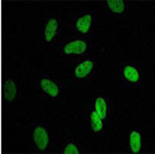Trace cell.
I'll return each mask as SVG.
<instances>
[{
	"label": "cell",
	"mask_w": 155,
	"mask_h": 154,
	"mask_svg": "<svg viewBox=\"0 0 155 154\" xmlns=\"http://www.w3.org/2000/svg\"><path fill=\"white\" fill-rule=\"evenodd\" d=\"M88 44L83 38H73L63 45L61 55L66 59H78L87 54Z\"/></svg>",
	"instance_id": "obj_1"
},
{
	"label": "cell",
	"mask_w": 155,
	"mask_h": 154,
	"mask_svg": "<svg viewBox=\"0 0 155 154\" xmlns=\"http://www.w3.org/2000/svg\"><path fill=\"white\" fill-rule=\"evenodd\" d=\"M32 142H34L35 147L40 152H46L50 148L51 136H50L48 129L45 126H42V124L35 126L34 131H32Z\"/></svg>",
	"instance_id": "obj_3"
},
{
	"label": "cell",
	"mask_w": 155,
	"mask_h": 154,
	"mask_svg": "<svg viewBox=\"0 0 155 154\" xmlns=\"http://www.w3.org/2000/svg\"><path fill=\"white\" fill-rule=\"evenodd\" d=\"M60 31V20L56 16H51L46 25H45V30H44V40L46 44H52Z\"/></svg>",
	"instance_id": "obj_7"
},
{
	"label": "cell",
	"mask_w": 155,
	"mask_h": 154,
	"mask_svg": "<svg viewBox=\"0 0 155 154\" xmlns=\"http://www.w3.org/2000/svg\"><path fill=\"white\" fill-rule=\"evenodd\" d=\"M18 96V86L16 82L11 79H8L3 83V97L6 103H11L16 99Z\"/></svg>",
	"instance_id": "obj_9"
},
{
	"label": "cell",
	"mask_w": 155,
	"mask_h": 154,
	"mask_svg": "<svg viewBox=\"0 0 155 154\" xmlns=\"http://www.w3.org/2000/svg\"><path fill=\"white\" fill-rule=\"evenodd\" d=\"M89 126H91V129L94 134H101L103 132V128H104V121L94 111H92L89 113Z\"/></svg>",
	"instance_id": "obj_12"
},
{
	"label": "cell",
	"mask_w": 155,
	"mask_h": 154,
	"mask_svg": "<svg viewBox=\"0 0 155 154\" xmlns=\"http://www.w3.org/2000/svg\"><path fill=\"white\" fill-rule=\"evenodd\" d=\"M93 25V15L92 12H84V14L77 16L73 21V29L80 35H88L92 30Z\"/></svg>",
	"instance_id": "obj_5"
},
{
	"label": "cell",
	"mask_w": 155,
	"mask_h": 154,
	"mask_svg": "<svg viewBox=\"0 0 155 154\" xmlns=\"http://www.w3.org/2000/svg\"><path fill=\"white\" fill-rule=\"evenodd\" d=\"M96 67L93 60H83L73 70V77L77 81H86L92 76Z\"/></svg>",
	"instance_id": "obj_6"
},
{
	"label": "cell",
	"mask_w": 155,
	"mask_h": 154,
	"mask_svg": "<svg viewBox=\"0 0 155 154\" xmlns=\"http://www.w3.org/2000/svg\"><path fill=\"white\" fill-rule=\"evenodd\" d=\"M37 86H38V89L42 92V95L46 96L47 98L57 99L62 95V88L60 83L56 80L51 79V77H47V76L41 77L37 82Z\"/></svg>",
	"instance_id": "obj_2"
},
{
	"label": "cell",
	"mask_w": 155,
	"mask_h": 154,
	"mask_svg": "<svg viewBox=\"0 0 155 154\" xmlns=\"http://www.w3.org/2000/svg\"><path fill=\"white\" fill-rule=\"evenodd\" d=\"M122 79L129 86L132 87L138 86L141 80V73L139 67L134 65V63H125L122 69Z\"/></svg>",
	"instance_id": "obj_4"
},
{
	"label": "cell",
	"mask_w": 155,
	"mask_h": 154,
	"mask_svg": "<svg viewBox=\"0 0 155 154\" xmlns=\"http://www.w3.org/2000/svg\"><path fill=\"white\" fill-rule=\"evenodd\" d=\"M94 112L99 116V117L106 121L109 116V103L106 96H98L94 101Z\"/></svg>",
	"instance_id": "obj_10"
},
{
	"label": "cell",
	"mask_w": 155,
	"mask_h": 154,
	"mask_svg": "<svg viewBox=\"0 0 155 154\" xmlns=\"http://www.w3.org/2000/svg\"><path fill=\"white\" fill-rule=\"evenodd\" d=\"M106 5L114 15H122L127 11V3L124 0H108L106 2Z\"/></svg>",
	"instance_id": "obj_11"
},
{
	"label": "cell",
	"mask_w": 155,
	"mask_h": 154,
	"mask_svg": "<svg viewBox=\"0 0 155 154\" xmlns=\"http://www.w3.org/2000/svg\"><path fill=\"white\" fill-rule=\"evenodd\" d=\"M82 150L80 148V146L77 144L76 142H68L64 144V147L62 148V153L63 154H80Z\"/></svg>",
	"instance_id": "obj_13"
},
{
	"label": "cell",
	"mask_w": 155,
	"mask_h": 154,
	"mask_svg": "<svg viewBox=\"0 0 155 154\" xmlns=\"http://www.w3.org/2000/svg\"><path fill=\"white\" fill-rule=\"evenodd\" d=\"M128 148L129 152L133 154H138L141 152V148H143V137H141V133L139 131H130L128 136Z\"/></svg>",
	"instance_id": "obj_8"
}]
</instances>
